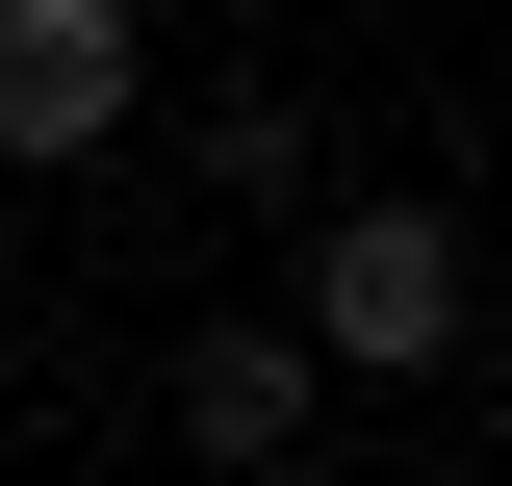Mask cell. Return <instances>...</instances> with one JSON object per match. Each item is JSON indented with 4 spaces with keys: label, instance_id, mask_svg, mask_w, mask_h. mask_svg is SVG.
<instances>
[{
    "label": "cell",
    "instance_id": "cell-3",
    "mask_svg": "<svg viewBox=\"0 0 512 486\" xmlns=\"http://www.w3.org/2000/svg\"><path fill=\"white\" fill-rule=\"evenodd\" d=\"M154 410H180L205 461H308V435H333V359H308V333H282V307H205V333H180V384H154Z\"/></svg>",
    "mask_w": 512,
    "mask_h": 486
},
{
    "label": "cell",
    "instance_id": "cell-5",
    "mask_svg": "<svg viewBox=\"0 0 512 486\" xmlns=\"http://www.w3.org/2000/svg\"><path fill=\"white\" fill-rule=\"evenodd\" d=\"M0 307H26V180H0Z\"/></svg>",
    "mask_w": 512,
    "mask_h": 486
},
{
    "label": "cell",
    "instance_id": "cell-2",
    "mask_svg": "<svg viewBox=\"0 0 512 486\" xmlns=\"http://www.w3.org/2000/svg\"><path fill=\"white\" fill-rule=\"evenodd\" d=\"M154 128V26L128 0H0V180H77Z\"/></svg>",
    "mask_w": 512,
    "mask_h": 486
},
{
    "label": "cell",
    "instance_id": "cell-1",
    "mask_svg": "<svg viewBox=\"0 0 512 486\" xmlns=\"http://www.w3.org/2000/svg\"><path fill=\"white\" fill-rule=\"evenodd\" d=\"M282 333H308L333 384H436V359H461V205H333V180H308Z\"/></svg>",
    "mask_w": 512,
    "mask_h": 486
},
{
    "label": "cell",
    "instance_id": "cell-4",
    "mask_svg": "<svg viewBox=\"0 0 512 486\" xmlns=\"http://www.w3.org/2000/svg\"><path fill=\"white\" fill-rule=\"evenodd\" d=\"M180 180H205V205H256V231H282V205L333 180V103H282V77H205V103H180Z\"/></svg>",
    "mask_w": 512,
    "mask_h": 486
}]
</instances>
